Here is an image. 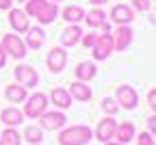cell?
Returning <instances> with one entry per match:
<instances>
[{
	"label": "cell",
	"instance_id": "277c9868",
	"mask_svg": "<svg viewBox=\"0 0 156 145\" xmlns=\"http://www.w3.org/2000/svg\"><path fill=\"white\" fill-rule=\"evenodd\" d=\"M0 44H2L5 52H9L13 58H24V56H26V44H24L17 35H11V33L5 35Z\"/></svg>",
	"mask_w": 156,
	"mask_h": 145
},
{
	"label": "cell",
	"instance_id": "ac0fdd59",
	"mask_svg": "<svg viewBox=\"0 0 156 145\" xmlns=\"http://www.w3.org/2000/svg\"><path fill=\"white\" fill-rule=\"evenodd\" d=\"M5 95H7L9 102H15V104H20V102H24V100L28 97L26 87H22V85H9V87L5 89Z\"/></svg>",
	"mask_w": 156,
	"mask_h": 145
},
{
	"label": "cell",
	"instance_id": "1f68e13d",
	"mask_svg": "<svg viewBox=\"0 0 156 145\" xmlns=\"http://www.w3.org/2000/svg\"><path fill=\"white\" fill-rule=\"evenodd\" d=\"M5 63H7V52H5L2 44H0V67H5Z\"/></svg>",
	"mask_w": 156,
	"mask_h": 145
},
{
	"label": "cell",
	"instance_id": "cb8c5ba5",
	"mask_svg": "<svg viewBox=\"0 0 156 145\" xmlns=\"http://www.w3.org/2000/svg\"><path fill=\"white\" fill-rule=\"evenodd\" d=\"M24 139H26L28 143H33V145H39V143L44 141V130L37 128V126H28V128L24 130Z\"/></svg>",
	"mask_w": 156,
	"mask_h": 145
},
{
	"label": "cell",
	"instance_id": "f1b7e54d",
	"mask_svg": "<svg viewBox=\"0 0 156 145\" xmlns=\"http://www.w3.org/2000/svg\"><path fill=\"white\" fill-rule=\"evenodd\" d=\"M80 39H83V46H85V48H93V44H95V39H98V35L89 33V35H85V37H80Z\"/></svg>",
	"mask_w": 156,
	"mask_h": 145
},
{
	"label": "cell",
	"instance_id": "4fadbf2b",
	"mask_svg": "<svg viewBox=\"0 0 156 145\" xmlns=\"http://www.w3.org/2000/svg\"><path fill=\"white\" fill-rule=\"evenodd\" d=\"M111 17L115 19L117 26H124V24H130V22H132L134 13H132V9L126 7V5H115L113 11H111Z\"/></svg>",
	"mask_w": 156,
	"mask_h": 145
},
{
	"label": "cell",
	"instance_id": "3957f363",
	"mask_svg": "<svg viewBox=\"0 0 156 145\" xmlns=\"http://www.w3.org/2000/svg\"><path fill=\"white\" fill-rule=\"evenodd\" d=\"M46 108H48V97H46V93H33L30 97H26V108H24V113H26L28 117H33V119L41 117V115L46 113Z\"/></svg>",
	"mask_w": 156,
	"mask_h": 145
},
{
	"label": "cell",
	"instance_id": "ffe728a7",
	"mask_svg": "<svg viewBox=\"0 0 156 145\" xmlns=\"http://www.w3.org/2000/svg\"><path fill=\"white\" fill-rule=\"evenodd\" d=\"M69 95L76 97V100H80V102H87L91 97V89L85 85V82H72V89H69Z\"/></svg>",
	"mask_w": 156,
	"mask_h": 145
},
{
	"label": "cell",
	"instance_id": "d4e9b609",
	"mask_svg": "<svg viewBox=\"0 0 156 145\" xmlns=\"http://www.w3.org/2000/svg\"><path fill=\"white\" fill-rule=\"evenodd\" d=\"M0 143L2 145H20L22 143V139H20V134L13 130V128H7L2 132V136H0Z\"/></svg>",
	"mask_w": 156,
	"mask_h": 145
},
{
	"label": "cell",
	"instance_id": "ba28073f",
	"mask_svg": "<svg viewBox=\"0 0 156 145\" xmlns=\"http://www.w3.org/2000/svg\"><path fill=\"white\" fill-rule=\"evenodd\" d=\"M46 63H48V69L58 74V72H63L65 63H67V52L63 48H52L48 52V58H46Z\"/></svg>",
	"mask_w": 156,
	"mask_h": 145
},
{
	"label": "cell",
	"instance_id": "f546056e",
	"mask_svg": "<svg viewBox=\"0 0 156 145\" xmlns=\"http://www.w3.org/2000/svg\"><path fill=\"white\" fill-rule=\"evenodd\" d=\"M147 104H150V108L156 113V89H150V93H147Z\"/></svg>",
	"mask_w": 156,
	"mask_h": 145
},
{
	"label": "cell",
	"instance_id": "603a6c76",
	"mask_svg": "<svg viewBox=\"0 0 156 145\" xmlns=\"http://www.w3.org/2000/svg\"><path fill=\"white\" fill-rule=\"evenodd\" d=\"M85 22H87L89 26H102V24L106 22V13H104L102 9H93V11L85 13Z\"/></svg>",
	"mask_w": 156,
	"mask_h": 145
},
{
	"label": "cell",
	"instance_id": "44dd1931",
	"mask_svg": "<svg viewBox=\"0 0 156 145\" xmlns=\"http://www.w3.org/2000/svg\"><path fill=\"white\" fill-rule=\"evenodd\" d=\"M28 33V39H26V46L28 48H41L44 46V39H46V33L41 30V28H28L26 30Z\"/></svg>",
	"mask_w": 156,
	"mask_h": 145
},
{
	"label": "cell",
	"instance_id": "5bb4252c",
	"mask_svg": "<svg viewBox=\"0 0 156 145\" xmlns=\"http://www.w3.org/2000/svg\"><path fill=\"white\" fill-rule=\"evenodd\" d=\"M115 139L119 141L122 145L130 143L134 139V126L130 121H122V123H117V128H115Z\"/></svg>",
	"mask_w": 156,
	"mask_h": 145
},
{
	"label": "cell",
	"instance_id": "d6a6232c",
	"mask_svg": "<svg viewBox=\"0 0 156 145\" xmlns=\"http://www.w3.org/2000/svg\"><path fill=\"white\" fill-rule=\"evenodd\" d=\"M11 5H13V0H0V9H11Z\"/></svg>",
	"mask_w": 156,
	"mask_h": 145
},
{
	"label": "cell",
	"instance_id": "83f0119b",
	"mask_svg": "<svg viewBox=\"0 0 156 145\" xmlns=\"http://www.w3.org/2000/svg\"><path fill=\"white\" fill-rule=\"evenodd\" d=\"M132 7L136 11H147L150 9V0H132Z\"/></svg>",
	"mask_w": 156,
	"mask_h": 145
},
{
	"label": "cell",
	"instance_id": "7c38bea8",
	"mask_svg": "<svg viewBox=\"0 0 156 145\" xmlns=\"http://www.w3.org/2000/svg\"><path fill=\"white\" fill-rule=\"evenodd\" d=\"M9 22H11V26H13L17 33H26V30L30 28L28 17H26V13H24L22 9H11V11H9Z\"/></svg>",
	"mask_w": 156,
	"mask_h": 145
},
{
	"label": "cell",
	"instance_id": "30bf717a",
	"mask_svg": "<svg viewBox=\"0 0 156 145\" xmlns=\"http://www.w3.org/2000/svg\"><path fill=\"white\" fill-rule=\"evenodd\" d=\"M132 35H134V33L128 28V24H124V26H117L115 35H111V37H113V48H115V50H119V52H124V50L130 46Z\"/></svg>",
	"mask_w": 156,
	"mask_h": 145
},
{
	"label": "cell",
	"instance_id": "e0dca14e",
	"mask_svg": "<svg viewBox=\"0 0 156 145\" xmlns=\"http://www.w3.org/2000/svg\"><path fill=\"white\" fill-rule=\"evenodd\" d=\"M50 100L54 102V106H58V108H69L72 106V95H69L67 89H52Z\"/></svg>",
	"mask_w": 156,
	"mask_h": 145
},
{
	"label": "cell",
	"instance_id": "4dcf8cb0",
	"mask_svg": "<svg viewBox=\"0 0 156 145\" xmlns=\"http://www.w3.org/2000/svg\"><path fill=\"white\" fill-rule=\"evenodd\" d=\"M147 128H150V134H154V136H156V113L147 119Z\"/></svg>",
	"mask_w": 156,
	"mask_h": 145
},
{
	"label": "cell",
	"instance_id": "74e56055",
	"mask_svg": "<svg viewBox=\"0 0 156 145\" xmlns=\"http://www.w3.org/2000/svg\"><path fill=\"white\" fill-rule=\"evenodd\" d=\"M20 2H22V0H20Z\"/></svg>",
	"mask_w": 156,
	"mask_h": 145
},
{
	"label": "cell",
	"instance_id": "8fae6325",
	"mask_svg": "<svg viewBox=\"0 0 156 145\" xmlns=\"http://www.w3.org/2000/svg\"><path fill=\"white\" fill-rule=\"evenodd\" d=\"M115 128H117V121L113 117H104L100 123H98V130H95V139L102 141V143H108L113 136H115Z\"/></svg>",
	"mask_w": 156,
	"mask_h": 145
},
{
	"label": "cell",
	"instance_id": "836d02e7",
	"mask_svg": "<svg viewBox=\"0 0 156 145\" xmlns=\"http://www.w3.org/2000/svg\"><path fill=\"white\" fill-rule=\"evenodd\" d=\"M89 2H91V5H104L106 0H89Z\"/></svg>",
	"mask_w": 156,
	"mask_h": 145
},
{
	"label": "cell",
	"instance_id": "d6986e66",
	"mask_svg": "<svg viewBox=\"0 0 156 145\" xmlns=\"http://www.w3.org/2000/svg\"><path fill=\"white\" fill-rule=\"evenodd\" d=\"M74 74H76V78L80 82H87V80H91L95 76V65L89 63V61H83V63H78V67L74 69Z\"/></svg>",
	"mask_w": 156,
	"mask_h": 145
},
{
	"label": "cell",
	"instance_id": "52a82bcc",
	"mask_svg": "<svg viewBox=\"0 0 156 145\" xmlns=\"http://www.w3.org/2000/svg\"><path fill=\"white\" fill-rule=\"evenodd\" d=\"M117 104H122L126 111H132L136 104H139V93H136L132 87H128V85L117 87Z\"/></svg>",
	"mask_w": 156,
	"mask_h": 145
},
{
	"label": "cell",
	"instance_id": "6da1fadb",
	"mask_svg": "<svg viewBox=\"0 0 156 145\" xmlns=\"http://www.w3.org/2000/svg\"><path fill=\"white\" fill-rule=\"evenodd\" d=\"M26 15L37 17L39 24H50L54 22V17L58 15V7L56 2H48V0H26Z\"/></svg>",
	"mask_w": 156,
	"mask_h": 145
},
{
	"label": "cell",
	"instance_id": "7a4b0ae2",
	"mask_svg": "<svg viewBox=\"0 0 156 145\" xmlns=\"http://www.w3.org/2000/svg\"><path fill=\"white\" fill-rule=\"evenodd\" d=\"M91 139H93V132L87 126H72L58 134V143L61 145H87Z\"/></svg>",
	"mask_w": 156,
	"mask_h": 145
},
{
	"label": "cell",
	"instance_id": "2e32d148",
	"mask_svg": "<svg viewBox=\"0 0 156 145\" xmlns=\"http://www.w3.org/2000/svg\"><path fill=\"white\" fill-rule=\"evenodd\" d=\"M0 117H2V123H7L9 128H13V126H17V123H22V121H24V113L20 111V108H13V106L5 108Z\"/></svg>",
	"mask_w": 156,
	"mask_h": 145
},
{
	"label": "cell",
	"instance_id": "7402d4cb",
	"mask_svg": "<svg viewBox=\"0 0 156 145\" xmlns=\"http://www.w3.org/2000/svg\"><path fill=\"white\" fill-rule=\"evenodd\" d=\"M63 19L65 22H69V24H78L80 19H85V11L80 9V7H65L63 9Z\"/></svg>",
	"mask_w": 156,
	"mask_h": 145
},
{
	"label": "cell",
	"instance_id": "9a60e30c",
	"mask_svg": "<svg viewBox=\"0 0 156 145\" xmlns=\"http://www.w3.org/2000/svg\"><path fill=\"white\" fill-rule=\"evenodd\" d=\"M80 37H83V28L78 24H72V26H67L63 30L61 41H63V46H76L78 41H80Z\"/></svg>",
	"mask_w": 156,
	"mask_h": 145
},
{
	"label": "cell",
	"instance_id": "e575fe53",
	"mask_svg": "<svg viewBox=\"0 0 156 145\" xmlns=\"http://www.w3.org/2000/svg\"><path fill=\"white\" fill-rule=\"evenodd\" d=\"M152 22H154V24H156V11H154V15H152Z\"/></svg>",
	"mask_w": 156,
	"mask_h": 145
},
{
	"label": "cell",
	"instance_id": "d590c367",
	"mask_svg": "<svg viewBox=\"0 0 156 145\" xmlns=\"http://www.w3.org/2000/svg\"><path fill=\"white\" fill-rule=\"evenodd\" d=\"M104 145H122V143H111V141H108V143H104Z\"/></svg>",
	"mask_w": 156,
	"mask_h": 145
},
{
	"label": "cell",
	"instance_id": "484cf974",
	"mask_svg": "<svg viewBox=\"0 0 156 145\" xmlns=\"http://www.w3.org/2000/svg\"><path fill=\"white\" fill-rule=\"evenodd\" d=\"M102 111L108 113V115H115L117 111H119V104H117V100H113V97H104V100H102Z\"/></svg>",
	"mask_w": 156,
	"mask_h": 145
},
{
	"label": "cell",
	"instance_id": "8992f818",
	"mask_svg": "<svg viewBox=\"0 0 156 145\" xmlns=\"http://www.w3.org/2000/svg\"><path fill=\"white\" fill-rule=\"evenodd\" d=\"M13 76L20 80V85L26 87V89L37 87V82H39V76H37V72H35L30 65H17V67L13 69Z\"/></svg>",
	"mask_w": 156,
	"mask_h": 145
},
{
	"label": "cell",
	"instance_id": "5b68a950",
	"mask_svg": "<svg viewBox=\"0 0 156 145\" xmlns=\"http://www.w3.org/2000/svg\"><path fill=\"white\" fill-rule=\"evenodd\" d=\"M91 50H93V58H95V61H104V58H108L111 52H113V37H111L108 33L98 35V39H95V44H93Z\"/></svg>",
	"mask_w": 156,
	"mask_h": 145
},
{
	"label": "cell",
	"instance_id": "4316f807",
	"mask_svg": "<svg viewBox=\"0 0 156 145\" xmlns=\"http://www.w3.org/2000/svg\"><path fill=\"white\" fill-rule=\"evenodd\" d=\"M136 145H154L152 134H150V132H141V136H139V141H136Z\"/></svg>",
	"mask_w": 156,
	"mask_h": 145
},
{
	"label": "cell",
	"instance_id": "f35d334b",
	"mask_svg": "<svg viewBox=\"0 0 156 145\" xmlns=\"http://www.w3.org/2000/svg\"><path fill=\"white\" fill-rule=\"evenodd\" d=\"M0 145H2V143H0Z\"/></svg>",
	"mask_w": 156,
	"mask_h": 145
},
{
	"label": "cell",
	"instance_id": "8d00e7d4",
	"mask_svg": "<svg viewBox=\"0 0 156 145\" xmlns=\"http://www.w3.org/2000/svg\"><path fill=\"white\" fill-rule=\"evenodd\" d=\"M54 2H58V0H54Z\"/></svg>",
	"mask_w": 156,
	"mask_h": 145
},
{
	"label": "cell",
	"instance_id": "9c48e42d",
	"mask_svg": "<svg viewBox=\"0 0 156 145\" xmlns=\"http://www.w3.org/2000/svg\"><path fill=\"white\" fill-rule=\"evenodd\" d=\"M39 119H41V130H58V128H63L65 121H67V117L63 113H58V111H52V113L46 111Z\"/></svg>",
	"mask_w": 156,
	"mask_h": 145
}]
</instances>
